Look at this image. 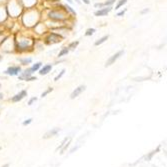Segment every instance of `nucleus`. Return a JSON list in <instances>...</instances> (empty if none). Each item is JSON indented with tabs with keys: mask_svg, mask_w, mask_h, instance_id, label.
<instances>
[{
	"mask_svg": "<svg viewBox=\"0 0 167 167\" xmlns=\"http://www.w3.org/2000/svg\"><path fill=\"white\" fill-rule=\"evenodd\" d=\"M123 54H124V51H123V50H120V51H118L117 53H115L114 55L110 56V57L108 58V60L106 61V63H105V67H108V66L112 65V64H113L118 58H120L121 55H123Z\"/></svg>",
	"mask_w": 167,
	"mask_h": 167,
	"instance_id": "1",
	"label": "nucleus"
},
{
	"mask_svg": "<svg viewBox=\"0 0 167 167\" xmlns=\"http://www.w3.org/2000/svg\"><path fill=\"white\" fill-rule=\"evenodd\" d=\"M60 41H62V37L58 34H55V33H51L46 38V43L47 44H54V43H58Z\"/></svg>",
	"mask_w": 167,
	"mask_h": 167,
	"instance_id": "2",
	"label": "nucleus"
},
{
	"mask_svg": "<svg viewBox=\"0 0 167 167\" xmlns=\"http://www.w3.org/2000/svg\"><path fill=\"white\" fill-rule=\"evenodd\" d=\"M20 71H21V68L19 66H10L4 73L7 75H10V76H15V75H18L20 73Z\"/></svg>",
	"mask_w": 167,
	"mask_h": 167,
	"instance_id": "3",
	"label": "nucleus"
},
{
	"mask_svg": "<svg viewBox=\"0 0 167 167\" xmlns=\"http://www.w3.org/2000/svg\"><path fill=\"white\" fill-rule=\"evenodd\" d=\"M85 89H86V86H85V85H80V86H78V87H77V88H75V89H74V91L71 93L70 98H71V99H74V98L78 97V96H79V95L83 92Z\"/></svg>",
	"mask_w": 167,
	"mask_h": 167,
	"instance_id": "4",
	"label": "nucleus"
},
{
	"mask_svg": "<svg viewBox=\"0 0 167 167\" xmlns=\"http://www.w3.org/2000/svg\"><path fill=\"white\" fill-rule=\"evenodd\" d=\"M25 96H27V92H26V90H22V91H20L18 94L14 95V96L11 98V101H12V102H19V101H21Z\"/></svg>",
	"mask_w": 167,
	"mask_h": 167,
	"instance_id": "5",
	"label": "nucleus"
},
{
	"mask_svg": "<svg viewBox=\"0 0 167 167\" xmlns=\"http://www.w3.org/2000/svg\"><path fill=\"white\" fill-rule=\"evenodd\" d=\"M111 10H112V7H111V6H108V7L101 8V9L97 10L94 14H95V16H104V15H107Z\"/></svg>",
	"mask_w": 167,
	"mask_h": 167,
	"instance_id": "6",
	"label": "nucleus"
},
{
	"mask_svg": "<svg viewBox=\"0 0 167 167\" xmlns=\"http://www.w3.org/2000/svg\"><path fill=\"white\" fill-rule=\"evenodd\" d=\"M59 128H52L51 130H49V131H47L45 134H44V136H43V138L44 139H49V138H51V137H53V136H55L58 132H59Z\"/></svg>",
	"mask_w": 167,
	"mask_h": 167,
	"instance_id": "7",
	"label": "nucleus"
},
{
	"mask_svg": "<svg viewBox=\"0 0 167 167\" xmlns=\"http://www.w3.org/2000/svg\"><path fill=\"white\" fill-rule=\"evenodd\" d=\"M51 69H52V65L51 64H46L41 69H39V74L40 75H46L51 71Z\"/></svg>",
	"mask_w": 167,
	"mask_h": 167,
	"instance_id": "8",
	"label": "nucleus"
},
{
	"mask_svg": "<svg viewBox=\"0 0 167 167\" xmlns=\"http://www.w3.org/2000/svg\"><path fill=\"white\" fill-rule=\"evenodd\" d=\"M49 17L51 19H53V20H62L64 18L62 14H58L56 11H51L49 13Z\"/></svg>",
	"mask_w": 167,
	"mask_h": 167,
	"instance_id": "9",
	"label": "nucleus"
},
{
	"mask_svg": "<svg viewBox=\"0 0 167 167\" xmlns=\"http://www.w3.org/2000/svg\"><path fill=\"white\" fill-rule=\"evenodd\" d=\"M33 72L30 70V69H28V70H25L24 72H22V74L19 76V79L20 80H26L28 77H30L31 76V74H32Z\"/></svg>",
	"mask_w": 167,
	"mask_h": 167,
	"instance_id": "10",
	"label": "nucleus"
},
{
	"mask_svg": "<svg viewBox=\"0 0 167 167\" xmlns=\"http://www.w3.org/2000/svg\"><path fill=\"white\" fill-rule=\"evenodd\" d=\"M108 38H109V36H108V35H105V36L101 37L100 39H98L97 41H95V43H94V44H95V46L101 45V44H102V43H104V42H105V41H106V40H107Z\"/></svg>",
	"mask_w": 167,
	"mask_h": 167,
	"instance_id": "11",
	"label": "nucleus"
},
{
	"mask_svg": "<svg viewBox=\"0 0 167 167\" xmlns=\"http://www.w3.org/2000/svg\"><path fill=\"white\" fill-rule=\"evenodd\" d=\"M41 65H42V63H41V62H37V63L33 64V66L30 68V70H31L32 72H35V71H37V70H39V69H40Z\"/></svg>",
	"mask_w": 167,
	"mask_h": 167,
	"instance_id": "12",
	"label": "nucleus"
},
{
	"mask_svg": "<svg viewBox=\"0 0 167 167\" xmlns=\"http://www.w3.org/2000/svg\"><path fill=\"white\" fill-rule=\"evenodd\" d=\"M68 52H69L68 47H64V48H62V50L58 53V57H62V56H64V55H66Z\"/></svg>",
	"mask_w": 167,
	"mask_h": 167,
	"instance_id": "13",
	"label": "nucleus"
},
{
	"mask_svg": "<svg viewBox=\"0 0 167 167\" xmlns=\"http://www.w3.org/2000/svg\"><path fill=\"white\" fill-rule=\"evenodd\" d=\"M20 62L23 65H27V64H30L32 62V58H30V57H28V58H22V59H20Z\"/></svg>",
	"mask_w": 167,
	"mask_h": 167,
	"instance_id": "14",
	"label": "nucleus"
},
{
	"mask_svg": "<svg viewBox=\"0 0 167 167\" xmlns=\"http://www.w3.org/2000/svg\"><path fill=\"white\" fill-rule=\"evenodd\" d=\"M78 44H79V41H73V42H71V43L69 44V46H68V49H71V50H73V49H75V48L78 46Z\"/></svg>",
	"mask_w": 167,
	"mask_h": 167,
	"instance_id": "15",
	"label": "nucleus"
},
{
	"mask_svg": "<svg viewBox=\"0 0 167 167\" xmlns=\"http://www.w3.org/2000/svg\"><path fill=\"white\" fill-rule=\"evenodd\" d=\"M96 30L94 29V28H89V29H87L86 30V32H85V35L86 36H91V35H93L94 34V32H95Z\"/></svg>",
	"mask_w": 167,
	"mask_h": 167,
	"instance_id": "16",
	"label": "nucleus"
},
{
	"mask_svg": "<svg viewBox=\"0 0 167 167\" xmlns=\"http://www.w3.org/2000/svg\"><path fill=\"white\" fill-rule=\"evenodd\" d=\"M126 2H127V0H120L117 4H116V6H115V9L117 10V9H119L121 6H123L124 4H126Z\"/></svg>",
	"mask_w": 167,
	"mask_h": 167,
	"instance_id": "17",
	"label": "nucleus"
},
{
	"mask_svg": "<svg viewBox=\"0 0 167 167\" xmlns=\"http://www.w3.org/2000/svg\"><path fill=\"white\" fill-rule=\"evenodd\" d=\"M65 71H66L65 69H62V70L60 71V73H59V74H58V75H57V76H56V77L54 78V81H58V80H59V79H60V78H61V77H62V76L64 75Z\"/></svg>",
	"mask_w": 167,
	"mask_h": 167,
	"instance_id": "18",
	"label": "nucleus"
},
{
	"mask_svg": "<svg viewBox=\"0 0 167 167\" xmlns=\"http://www.w3.org/2000/svg\"><path fill=\"white\" fill-rule=\"evenodd\" d=\"M157 150H159V147H158V148H157ZM157 150H154V151H152V152H151V153H150V154H149V155H147V156H146V157H145V159H146V160H147V161H149V160H151V158H152V156H153V155H154V154H155V153H156V152H157Z\"/></svg>",
	"mask_w": 167,
	"mask_h": 167,
	"instance_id": "19",
	"label": "nucleus"
},
{
	"mask_svg": "<svg viewBox=\"0 0 167 167\" xmlns=\"http://www.w3.org/2000/svg\"><path fill=\"white\" fill-rule=\"evenodd\" d=\"M68 140H69V138H65V139L62 141V143H61V144H60V145H59V146L56 148V150H59V149H61V148H62V147H63V146L66 144V142H67Z\"/></svg>",
	"mask_w": 167,
	"mask_h": 167,
	"instance_id": "20",
	"label": "nucleus"
},
{
	"mask_svg": "<svg viewBox=\"0 0 167 167\" xmlns=\"http://www.w3.org/2000/svg\"><path fill=\"white\" fill-rule=\"evenodd\" d=\"M52 90H53V88H48L47 90H45V91H44V92L41 94V97H42V98H43V97H45V96H46L47 94H49V93H50Z\"/></svg>",
	"mask_w": 167,
	"mask_h": 167,
	"instance_id": "21",
	"label": "nucleus"
},
{
	"mask_svg": "<svg viewBox=\"0 0 167 167\" xmlns=\"http://www.w3.org/2000/svg\"><path fill=\"white\" fill-rule=\"evenodd\" d=\"M65 7H66V9H67L68 11H70V12H71L73 15H76V11H75V10H74V9H73L71 6H69V5H66Z\"/></svg>",
	"mask_w": 167,
	"mask_h": 167,
	"instance_id": "22",
	"label": "nucleus"
},
{
	"mask_svg": "<svg viewBox=\"0 0 167 167\" xmlns=\"http://www.w3.org/2000/svg\"><path fill=\"white\" fill-rule=\"evenodd\" d=\"M115 1H116V0H107V1H105L103 4H104V6H110V5H112Z\"/></svg>",
	"mask_w": 167,
	"mask_h": 167,
	"instance_id": "23",
	"label": "nucleus"
},
{
	"mask_svg": "<svg viewBox=\"0 0 167 167\" xmlns=\"http://www.w3.org/2000/svg\"><path fill=\"white\" fill-rule=\"evenodd\" d=\"M32 122V118H29V119H27V120H25V121H23V126H26V125H29L30 123Z\"/></svg>",
	"mask_w": 167,
	"mask_h": 167,
	"instance_id": "24",
	"label": "nucleus"
},
{
	"mask_svg": "<svg viewBox=\"0 0 167 167\" xmlns=\"http://www.w3.org/2000/svg\"><path fill=\"white\" fill-rule=\"evenodd\" d=\"M35 101H37V98H36V97H32V98H31V99L28 101V105H32V104H33Z\"/></svg>",
	"mask_w": 167,
	"mask_h": 167,
	"instance_id": "25",
	"label": "nucleus"
},
{
	"mask_svg": "<svg viewBox=\"0 0 167 167\" xmlns=\"http://www.w3.org/2000/svg\"><path fill=\"white\" fill-rule=\"evenodd\" d=\"M69 144H70V139H69V140H68V141H67V142H66V144H65V145H64V148H63V149H62V152H61V153H63V152H64V151H65V150H66V149H67V148H68V146H69Z\"/></svg>",
	"mask_w": 167,
	"mask_h": 167,
	"instance_id": "26",
	"label": "nucleus"
},
{
	"mask_svg": "<svg viewBox=\"0 0 167 167\" xmlns=\"http://www.w3.org/2000/svg\"><path fill=\"white\" fill-rule=\"evenodd\" d=\"M94 6H95L96 8H98V7H99V8H102V7H104V4H103V3H95Z\"/></svg>",
	"mask_w": 167,
	"mask_h": 167,
	"instance_id": "27",
	"label": "nucleus"
},
{
	"mask_svg": "<svg viewBox=\"0 0 167 167\" xmlns=\"http://www.w3.org/2000/svg\"><path fill=\"white\" fill-rule=\"evenodd\" d=\"M125 12H126V9H124V10H122V11L118 12V13L116 14V16H122V15H124V14H125Z\"/></svg>",
	"mask_w": 167,
	"mask_h": 167,
	"instance_id": "28",
	"label": "nucleus"
},
{
	"mask_svg": "<svg viewBox=\"0 0 167 167\" xmlns=\"http://www.w3.org/2000/svg\"><path fill=\"white\" fill-rule=\"evenodd\" d=\"M85 4H90V1L89 0H82Z\"/></svg>",
	"mask_w": 167,
	"mask_h": 167,
	"instance_id": "29",
	"label": "nucleus"
},
{
	"mask_svg": "<svg viewBox=\"0 0 167 167\" xmlns=\"http://www.w3.org/2000/svg\"><path fill=\"white\" fill-rule=\"evenodd\" d=\"M66 1H67L69 4H73V1H72V0H66Z\"/></svg>",
	"mask_w": 167,
	"mask_h": 167,
	"instance_id": "30",
	"label": "nucleus"
},
{
	"mask_svg": "<svg viewBox=\"0 0 167 167\" xmlns=\"http://www.w3.org/2000/svg\"><path fill=\"white\" fill-rule=\"evenodd\" d=\"M2 99H3V94L0 93V100H2Z\"/></svg>",
	"mask_w": 167,
	"mask_h": 167,
	"instance_id": "31",
	"label": "nucleus"
},
{
	"mask_svg": "<svg viewBox=\"0 0 167 167\" xmlns=\"http://www.w3.org/2000/svg\"><path fill=\"white\" fill-rule=\"evenodd\" d=\"M1 167H9V164H4L3 166H1Z\"/></svg>",
	"mask_w": 167,
	"mask_h": 167,
	"instance_id": "32",
	"label": "nucleus"
},
{
	"mask_svg": "<svg viewBox=\"0 0 167 167\" xmlns=\"http://www.w3.org/2000/svg\"><path fill=\"white\" fill-rule=\"evenodd\" d=\"M0 88H1V84H0Z\"/></svg>",
	"mask_w": 167,
	"mask_h": 167,
	"instance_id": "33",
	"label": "nucleus"
}]
</instances>
